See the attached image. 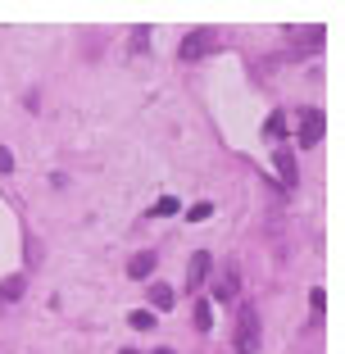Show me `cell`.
Wrapping results in <instances>:
<instances>
[{
  "label": "cell",
  "mask_w": 345,
  "mask_h": 354,
  "mask_svg": "<svg viewBox=\"0 0 345 354\" xmlns=\"http://www.w3.org/2000/svg\"><path fill=\"white\" fill-rule=\"evenodd\" d=\"M232 345H236V354H254L259 350V313L245 304L236 318V336H232Z\"/></svg>",
  "instance_id": "6da1fadb"
},
{
  "label": "cell",
  "mask_w": 345,
  "mask_h": 354,
  "mask_svg": "<svg viewBox=\"0 0 345 354\" xmlns=\"http://www.w3.org/2000/svg\"><path fill=\"white\" fill-rule=\"evenodd\" d=\"M214 50V32L209 28H191L187 37H182V59H205V55Z\"/></svg>",
  "instance_id": "7a4b0ae2"
},
{
  "label": "cell",
  "mask_w": 345,
  "mask_h": 354,
  "mask_svg": "<svg viewBox=\"0 0 345 354\" xmlns=\"http://www.w3.org/2000/svg\"><path fill=\"white\" fill-rule=\"evenodd\" d=\"M323 141V114L318 109H300V146H318Z\"/></svg>",
  "instance_id": "3957f363"
},
{
  "label": "cell",
  "mask_w": 345,
  "mask_h": 354,
  "mask_svg": "<svg viewBox=\"0 0 345 354\" xmlns=\"http://www.w3.org/2000/svg\"><path fill=\"white\" fill-rule=\"evenodd\" d=\"M209 268H214L209 250H196V254H191V263H187V286H191V291H200V286H205Z\"/></svg>",
  "instance_id": "277c9868"
},
{
  "label": "cell",
  "mask_w": 345,
  "mask_h": 354,
  "mask_svg": "<svg viewBox=\"0 0 345 354\" xmlns=\"http://www.w3.org/2000/svg\"><path fill=\"white\" fill-rule=\"evenodd\" d=\"M236 291H241L236 268H223V272H218V281H214V300H236Z\"/></svg>",
  "instance_id": "5b68a950"
},
{
  "label": "cell",
  "mask_w": 345,
  "mask_h": 354,
  "mask_svg": "<svg viewBox=\"0 0 345 354\" xmlns=\"http://www.w3.org/2000/svg\"><path fill=\"white\" fill-rule=\"evenodd\" d=\"M23 291H28V272H14V277H5V281H0V304L23 300Z\"/></svg>",
  "instance_id": "8992f818"
},
{
  "label": "cell",
  "mask_w": 345,
  "mask_h": 354,
  "mask_svg": "<svg viewBox=\"0 0 345 354\" xmlns=\"http://www.w3.org/2000/svg\"><path fill=\"white\" fill-rule=\"evenodd\" d=\"M155 250H141V254H132V263H127V272H132V277H150V272H155Z\"/></svg>",
  "instance_id": "52a82bcc"
},
{
  "label": "cell",
  "mask_w": 345,
  "mask_h": 354,
  "mask_svg": "<svg viewBox=\"0 0 345 354\" xmlns=\"http://www.w3.org/2000/svg\"><path fill=\"white\" fill-rule=\"evenodd\" d=\"M150 304H155V309H173V304H178V291L164 286V281H155V286H150Z\"/></svg>",
  "instance_id": "ba28073f"
},
{
  "label": "cell",
  "mask_w": 345,
  "mask_h": 354,
  "mask_svg": "<svg viewBox=\"0 0 345 354\" xmlns=\"http://www.w3.org/2000/svg\"><path fill=\"white\" fill-rule=\"evenodd\" d=\"M178 209H182L178 196H159L155 205H150V218H168V214H178Z\"/></svg>",
  "instance_id": "9c48e42d"
},
{
  "label": "cell",
  "mask_w": 345,
  "mask_h": 354,
  "mask_svg": "<svg viewBox=\"0 0 345 354\" xmlns=\"http://www.w3.org/2000/svg\"><path fill=\"white\" fill-rule=\"evenodd\" d=\"M272 164H277V177H282L286 187H295V182H300V177H295V159L291 155H277Z\"/></svg>",
  "instance_id": "30bf717a"
},
{
  "label": "cell",
  "mask_w": 345,
  "mask_h": 354,
  "mask_svg": "<svg viewBox=\"0 0 345 354\" xmlns=\"http://www.w3.org/2000/svg\"><path fill=\"white\" fill-rule=\"evenodd\" d=\"M291 37H295L300 46H323V28H295Z\"/></svg>",
  "instance_id": "8fae6325"
},
{
  "label": "cell",
  "mask_w": 345,
  "mask_h": 354,
  "mask_svg": "<svg viewBox=\"0 0 345 354\" xmlns=\"http://www.w3.org/2000/svg\"><path fill=\"white\" fill-rule=\"evenodd\" d=\"M196 327H200V332H209V327H214V309H209V300H200V304H196Z\"/></svg>",
  "instance_id": "7c38bea8"
},
{
  "label": "cell",
  "mask_w": 345,
  "mask_h": 354,
  "mask_svg": "<svg viewBox=\"0 0 345 354\" xmlns=\"http://www.w3.org/2000/svg\"><path fill=\"white\" fill-rule=\"evenodd\" d=\"M132 327H136V332H150V327H155V313H146V309H132Z\"/></svg>",
  "instance_id": "4fadbf2b"
},
{
  "label": "cell",
  "mask_w": 345,
  "mask_h": 354,
  "mask_svg": "<svg viewBox=\"0 0 345 354\" xmlns=\"http://www.w3.org/2000/svg\"><path fill=\"white\" fill-rule=\"evenodd\" d=\"M209 214H214V205H209V200H205V205H191V209H187V218H191V223H205Z\"/></svg>",
  "instance_id": "5bb4252c"
},
{
  "label": "cell",
  "mask_w": 345,
  "mask_h": 354,
  "mask_svg": "<svg viewBox=\"0 0 345 354\" xmlns=\"http://www.w3.org/2000/svg\"><path fill=\"white\" fill-rule=\"evenodd\" d=\"M263 132H268L272 141H277V136L286 132V114H272V118H268V127H263Z\"/></svg>",
  "instance_id": "9a60e30c"
},
{
  "label": "cell",
  "mask_w": 345,
  "mask_h": 354,
  "mask_svg": "<svg viewBox=\"0 0 345 354\" xmlns=\"http://www.w3.org/2000/svg\"><path fill=\"white\" fill-rule=\"evenodd\" d=\"M14 168H19V164H14V155H10V146H0V173H14Z\"/></svg>",
  "instance_id": "2e32d148"
},
{
  "label": "cell",
  "mask_w": 345,
  "mask_h": 354,
  "mask_svg": "<svg viewBox=\"0 0 345 354\" xmlns=\"http://www.w3.org/2000/svg\"><path fill=\"white\" fill-rule=\"evenodd\" d=\"M309 304H314V313H323V304H327V295H323V286H314V291H309Z\"/></svg>",
  "instance_id": "e0dca14e"
},
{
  "label": "cell",
  "mask_w": 345,
  "mask_h": 354,
  "mask_svg": "<svg viewBox=\"0 0 345 354\" xmlns=\"http://www.w3.org/2000/svg\"><path fill=\"white\" fill-rule=\"evenodd\" d=\"M155 354H173V350H155Z\"/></svg>",
  "instance_id": "ac0fdd59"
},
{
  "label": "cell",
  "mask_w": 345,
  "mask_h": 354,
  "mask_svg": "<svg viewBox=\"0 0 345 354\" xmlns=\"http://www.w3.org/2000/svg\"><path fill=\"white\" fill-rule=\"evenodd\" d=\"M118 354H136V350H118Z\"/></svg>",
  "instance_id": "d6986e66"
}]
</instances>
